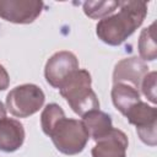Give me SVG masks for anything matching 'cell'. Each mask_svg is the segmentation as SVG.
Listing matches in <instances>:
<instances>
[{"mask_svg":"<svg viewBox=\"0 0 157 157\" xmlns=\"http://www.w3.org/2000/svg\"><path fill=\"white\" fill-rule=\"evenodd\" d=\"M42 125L44 132L52 136L56 148L66 155L82 151L90 137L86 125L78 120L66 119L61 108L56 104H50L44 109Z\"/></svg>","mask_w":157,"mask_h":157,"instance_id":"6da1fadb","label":"cell"},{"mask_svg":"<svg viewBox=\"0 0 157 157\" xmlns=\"http://www.w3.org/2000/svg\"><path fill=\"white\" fill-rule=\"evenodd\" d=\"M120 12L113 17L101 21L97 34L105 43L117 45L130 36L141 25L146 15L145 2H120Z\"/></svg>","mask_w":157,"mask_h":157,"instance_id":"7a4b0ae2","label":"cell"},{"mask_svg":"<svg viewBox=\"0 0 157 157\" xmlns=\"http://www.w3.org/2000/svg\"><path fill=\"white\" fill-rule=\"evenodd\" d=\"M61 94L70 103L72 109L81 115L86 110H94L99 107L94 93L91 91V77L85 70H74L59 85Z\"/></svg>","mask_w":157,"mask_h":157,"instance_id":"3957f363","label":"cell"},{"mask_svg":"<svg viewBox=\"0 0 157 157\" xmlns=\"http://www.w3.org/2000/svg\"><path fill=\"white\" fill-rule=\"evenodd\" d=\"M44 102V94L34 85L16 87L7 94V108L16 117H28L36 113Z\"/></svg>","mask_w":157,"mask_h":157,"instance_id":"277c9868","label":"cell"},{"mask_svg":"<svg viewBox=\"0 0 157 157\" xmlns=\"http://www.w3.org/2000/svg\"><path fill=\"white\" fill-rule=\"evenodd\" d=\"M96 141L98 145L92 151L93 157H125L128 140L121 131L110 129Z\"/></svg>","mask_w":157,"mask_h":157,"instance_id":"5b68a950","label":"cell"},{"mask_svg":"<svg viewBox=\"0 0 157 157\" xmlns=\"http://www.w3.org/2000/svg\"><path fill=\"white\" fill-rule=\"evenodd\" d=\"M25 137L22 124L13 119L4 118L0 120V150L12 152L17 150Z\"/></svg>","mask_w":157,"mask_h":157,"instance_id":"8992f818","label":"cell"},{"mask_svg":"<svg viewBox=\"0 0 157 157\" xmlns=\"http://www.w3.org/2000/svg\"><path fill=\"white\" fill-rule=\"evenodd\" d=\"M156 114L157 112L153 107H148L147 104L141 103L140 101L131 105L125 113V115L129 118V121L131 124H135L139 131H141L145 128L155 129Z\"/></svg>","mask_w":157,"mask_h":157,"instance_id":"52a82bcc","label":"cell"},{"mask_svg":"<svg viewBox=\"0 0 157 157\" xmlns=\"http://www.w3.org/2000/svg\"><path fill=\"white\" fill-rule=\"evenodd\" d=\"M83 119H85V121H90V124L86 125V129H87L88 134H92L94 140L105 135L112 129L110 119L104 113H101L97 110H91L83 115Z\"/></svg>","mask_w":157,"mask_h":157,"instance_id":"ba28073f","label":"cell"},{"mask_svg":"<svg viewBox=\"0 0 157 157\" xmlns=\"http://www.w3.org/2000/svg\"><path fill=\"white\" fill-rule=\"evenodd\" d=\"M9 85V76H7V72L5 71V69L0 65V91L1 90H5Z\"/></svg>","mask_w":157,"mask_h":157,"instance_id":"9c48e42d","label":"cell"},{"mask_svg":"<svg viewBox=\"0 0 157 157\" xmlns=\"http://www.w3.org/2000/svg\"><path fill=\"white\" fill-rule=\"evenodd\" d=\"M0 117L1 118H5V109H4V105H2L1 102H0Z\"/></svg>","mask_w":157,"mask_h":157,"instance_id":"30bf717a","label":"cell"}]
</instances>
